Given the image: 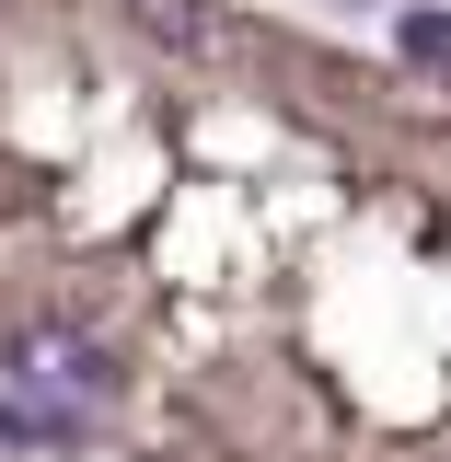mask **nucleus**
<instances>
[{
    "mask_svg": "<svg viewBox=\"0 0 451 462\" xmlns=\"http://www.w3.org/2000/svg\"><path fill=\"white\" fill-rule=\"evenodd\" d=\"M139 23H151L163 47H221V12H209V0H139Z\"/></svg>",
    "mask_w": 451,
    "mask_h": 462,
    "instance_id": "f03ea898",
    "label": "nucleus"
},
{
    "mask_svg": "<svg viewBox=\"0 0 451 462\" xmlns=\"http://www.w3.org/2000/svg\"><path fill=\"white\" fill-rule=\"evenodd\" d=\"M0 393H35L47 416H70V404H116V358L81 336V324L23 312V324H0Z\"/></svg>",
    "mask_w": 451,
    "mask_h": 462,
    "instance_id": "f257e3e1",
    "label": "nucleus"
},
{
    "mask_svg": "<svg viewBox=\"0 0 451 462\" xmlns=\"http://www.w3.org/2000/svg\"><path fill=\"white\" fill-rule=\"evenodd\" d=\"M405 58L417 69H451V12H405Z\"/></svg>",
    "mask_w": 451,
    "mask_h": 462,
    "instance_id": "7ed1b4c3",
    "label": "nucleus"
}]
</instances>
